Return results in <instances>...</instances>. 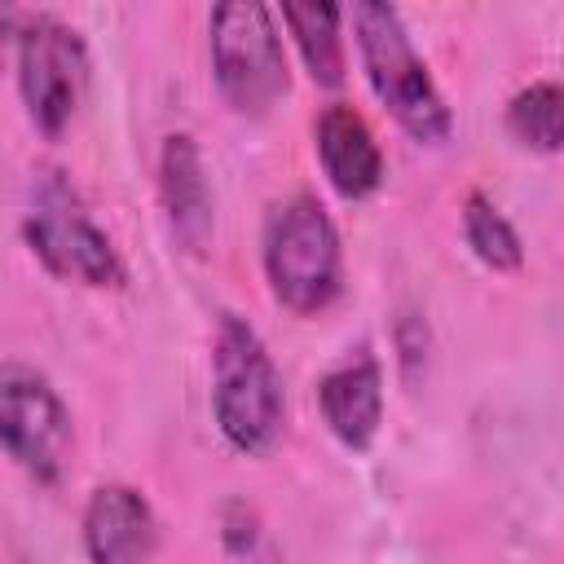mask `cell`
<instances>
[{
  "label": "cell",
  "mask_w": 564,
  "mask_h": 564,
  "mask_svg": "<svg viewBox=\"0 0 564 564\" xmlns=\"http://www.w3.org/2000/svg\"><path fill=\"white\" fill-rule=\"evenodd\" d=\"M212 405L220 436L242 449V454H269L282 436L286 423V397H282V375L260 344V335L225 313L216 330V352H212Z\"/></svg>",
  "instance_id": "obj_1"
},
{
  "label": "cell",
  "mask_w": 564,
  "mask_h": 564,
  "mask_svg": "<svg viewBox=\"0 0 564 564\" xmlns=\"http://www.w3.org/2000/svg\"><path fill=\"white\" fill-rule=\"evenodd\" d=\"M352 26H357L366 79H370L375 97L388 106V115L414 141H427V145L445 141L449 137V106H445L441 88L432 84L423 57L414 53L401 13L392 4L361 0V4H352Z\"/></svg>",
  "instance_id": "obj_2"
},
{
  "label": "cell",
  "mask_w": 564,
  "mask_h": 564,
  "mask_svg": "<svg viewBox=\"0 0 564 564\" xmlns=\"http://www.w3.org/2000/svg\"><path fill=\"white\" fill-rule=\"evenodd\" d=\"M264 278L291 313H322L344 286L335 220L313 194H291L264 220Z\"/></svg>",
  "instance_id": "obj_3"
},
{
  "label": "cell",
  "mask_w": 564,
  "mask_h": 564,
  "mask_svg": "<svg viewBox=\"0 0 564 564\" xmlns=\"http://www.w3.org/2000/svg\"><path fill=\"white\" fill-rule=\"evenodd\" d=\"M22 238L40 256V264L79 286H123V260L115 242L93 225L79 194L62 172H40L31 181V203L22 216Z\"/></svg>",
  "instance_id": "obj_4"
},
{
  "label": "cell",
  "mask_w": 564,
  "mask_h": 564,
  "mask_svg": "<svg viewBox=\"0 0 564 564\" xmlns=\"http://www.w3.org/2000/svg\"><path fill=\"white\" fill-rule=\"evenodd\" d=\"M212 70L225 101L242 115H264L286 93L282 35L260 0H229L212 9Z\"/></svg>",
  "instance_id": "obj_5"
},
{
  "label": "cell",
  "mask_w": 564,
  "mask_h": 564,
  "mask_svg": "<svg viewBox=\"0 0 564 564\" xmlns=\"http://www.w3.org/2000/svg\"><path fill=\"white\" fill-rule=\"evenodd\" d=\"M18 88L26 101V115L44 132H62L84 97L88 84V53L75 26L35 13L18 26Z\"/></svg>",
  "instance_id": "obj_6"
},
{
  "label": "cell",
  "mask_w": 564,
  "mask_h": 564,
  "mask_svg": "<svg viewBox=\"0 0 564 564\" xmlns=\"http://www.w3.org/2000/svg\"><path fill=\"white\" fill-rule=\"evenodd\" d=\"M0 445L35 480H57L70 449V414L53 383L22 361L0 366Z\"/></svg>",
  "instance_id": "obj_7"
},
{
  "label": "cell",
  "mask_w": 564,
  "mask_h": 564,
  "mask_svg": "<svg viewBox=\"0 0 564 564\" xmlns=\"http://www.w3.org/2000/svg\"><path fill=\"white\" fill-rule=\"evenodd\" d=\"M84 546L93 564H150L154 511L128 485H101L84 507Z\"/></svg>",
  "instance_id": "obj_8"
},
{
  "label": "cell",
  "mask_w": 564,
  "mask_h": 564,
  "mask_svg": "<svg viewBox=\"0 0 564 564\" xmlns=\"http://www.w3.org/2000/svg\"><path fill=\"white\" fill-rule=\"evenodd\" d=\"M159 194L167 212V229L185 251H203L212 238V189L203 172V154L194 137L172 132L159 154Z\"/></svg>",
  "instance_id": "obj_9"
},
{
  "label": "cell",
  "mask_w": 564,
  "mask_h": 564,
  "mask_svg": "<svg viewBox=\"0 0 564 564\" xmlns=\"http://www.w3.org/2000/svg\"><path fill=\"white\" fill-rule=\"evenodd\" d=\"M317 154H322L330 185L344 198H366L383 181V154L375 145V132L344 101H335L317 115Z\"/></svg>",
  "instance_id": "obj_10"
},
{
  "label": "cell",
  "mask_w": 564,
  "mask_h": 564,
  "mask_svg": "<svg viewBox=\"0 0 564 564\" xmlns=\"http://www.w3.org/2000/svg\"><path fill=\"white\" fill-rule=\"evenodd\" d=\"M317 405H322V419L330 423V432L348 449H366L383 419V379H379L375 357L335 366L317 383Z\"/></svg>",
  "instance_id": "obj_11"
},
{
  "label": "cell",
  "mask_w": 564,
  "mask_h": 564,
  "mask_svg": "<svg viewBox=\"0 0 564 564\" xmlns=\"http://www.w3.org/2000/svg\"><path fill=\"white\" fill-rule=\"evenodd\" d=\"M282 22L291 26L304 66L317 84L335 88L344 79V44H339V4H282Z\"/></svg>",
  "instance_id": "obj_12"
},
{
  "label": "cell",
  "mask_w": 564,
  "mask_h": 564,
  "mask_svg": "<svg viewBox=\"0 0 564 564\" xmlns=\"http://www.w3.org/2000/svg\"><path fill=\"white\" fill-rule=\"evenodd\" d=\"M507 128L520 145L529 150H542V154H555L560 150V137H564V97H560V84L542 79V84H529L524 93L511 97L507 106Z\"/></svg>",
  "instance_id": "obj_13"
},
{
  "label": "cell",
  "mask_w": 564,
  "mask_h": 564,
  "mask_svg": "<svg viewBox=\"0 0 564 564\" xmlns=\"http://www.w3.org/2000/svg\"><path fill=\"white\" fill-rule=\"evenodd\" d=\"M463 234H467V247L476 251L480 264H489V269H498V273L520 269V260H524L520 238H516V229L507 225V216H502L485 194H467Z\"/></svg>",
  "instance_id": "obj_14"
},
{
  "label": "cell",
  "mask_w": 564,
  "mask_h": 564,
  "mask_svg": "<svg viewBox=\"0 0 564 564\" xmlns=\"http://www.w3.org/2000/svg\"><path fill=\"white\" fill-rule=\"evenodd\" d=\"M18 26L22 18L13 9H0V66H4V53H9V40H18Z\"/></svg>",
  "instance_id": "obj_15"
}]
</instances>
